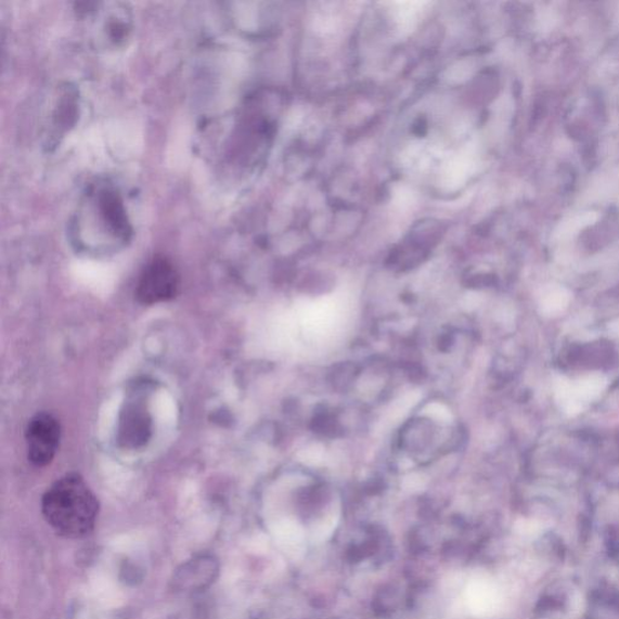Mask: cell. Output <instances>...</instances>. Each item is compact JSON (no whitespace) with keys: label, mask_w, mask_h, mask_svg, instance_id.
I'll use <instances>...</instances> for the list:
<instances>
[{"label":"cell","mask_w":619,"mask_h":619,"mask_svg":"<svg viewBox=\"0 0 619 619\" xmlns=\"http://www.w3.org/2000/svg\"><path fill=\"white\" fill-rule=\"evenodd\" d=\"M88 8V12L83 15L91 17L93 21L92 28L94 40L104 48H119L129 39L132 30V17L130 10L126 5L106 4V8Z\"/></svg>","instance_id":"obj_4"},{"label":"cell","mask_w":619,"mask_h":619,"mask_svg":"<svg viewBox=\"0 0 619 619\" xmlns=\"http://www.w3.org/2000/svg\"><path fill=\"white\" fill-rule=\"evenodd\" d=\"M125 422L126 426L121 431L125 442L133 446L143 443L146 439V434L150 433V428L146 426L149 422H146L145 416L136 412V414L126 416Z\"/></svg>","instance_id":"obj_7"},{"label":"cell","mask_w":619,"mask_h":619,"mask_svg":"<svg viewBox=\"0 0 619 619\" xmlns=\"http://www.w3.org/2000/svg\"><path fill=\"white\" fill-rule=\"evenodd\" d=\"M73 244L93 256H108L126 247L133 227L124 197L108 181L87 188L70 223Z\"/></svg>","instance_id":"obj_1"},{"label":"cell","mask_w":619,"mask_h":619,"mask_svg":"<svg viewBox=\"0 0 619 619\" xmlns=\"http://www.w3.org/2000/svg\"><path fill=\"white\" fill-rule=\"evenodd\" d=\"M61 439V426L57 420L48 413L30 418L26 431L28 459L31 464L43 467L54 460Z\"/></svg>","instance_id":"obj_5"},{"label":"cell","mask_w":619,"mask_h":619,"mask_svg":"<svg viewBox=\"0 0 619 619\" xmlns=\"http://www.w3.org/2000/svg\"><path fill=\"white\" fill-rule=\"evenodd\" d=\"M494 593L487 584H472L468 590V602L475 611L485 612L494 606Z\"/></svg>","instance_id":"obj_8"},{"label":"cell","mask_w":619,"mask_h":619,"mask_svg":"<svg viewBox=\"0 0 619 619\" xmlns=\"http://www.w3.org/2000/svg\"><path fill=\"white\" fill-rule=\"evenodd\" d=\"M52 98L44 136L49 149L59 145L61 139L65 138L77 122L79 112L78 91L69 83L59 87Z\"/></svg>","instance_id":"obj_6"},{"label":"cell","mask_w":619,"mask_h":619,"mask_svg":"<svg viewBox=\"0 0 619 619\" xmlns=\"http://www.w3.org/2000/svg\"><path fill=\"white\" fill-rule=\"evenodd\" d=\"M180 288V274L172 261L155 257L141 272L136 297L144 306H154L172 299Z\"/></svg>","instance_id":"obj_3"},{"label":"cell","mask_w":619,"mask_h":619,"mask_svg":"<svg viewBox=\"0 0 619 619\" xmlns=\"http://www.w3.org/2000/svg\"><path fill=\"white\" fill-rule=\"evenodd\" d=\"M41 511L49 526L61 537L80 539L96 524L99 501L86 480L78 475H67L47 490Z\"/></svg>","instance_id":"obj_2"}]
</instances>
